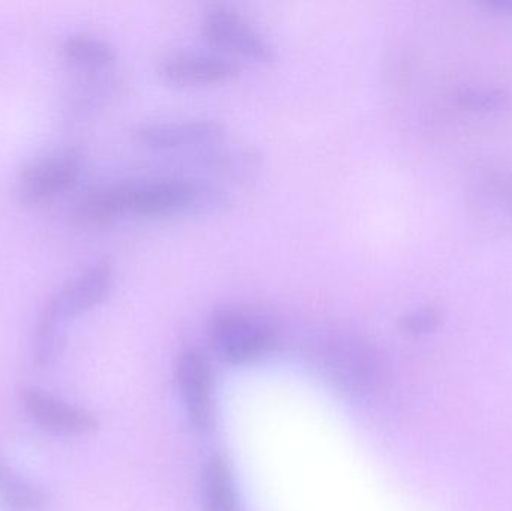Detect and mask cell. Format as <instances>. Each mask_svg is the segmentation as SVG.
<instances>
[{
	"label": "cell",
	"instance_id": "8",
	"mask_svg": "<svg viewBox=\"0 0 512 511\" xmlns=\"http://www.w3.org/2000/svg\"><path fill=\"white\" fill-rule=\"evenodd\" d=\"M177 380L192 426L200 432L210 431L216 414L209 363L198 351H185L177 363Z\"/></svg>",
	"mask_w": 512,
	"mask_h": 511
},
{
	"label": "cell",
	"instance_id": "14",
	"mask_svg": "<svg viewBox=\"0 0 512 511\" xmlns=\"http://www.w3.org/2000/svg\"><path fill=\"white\" fill-rule=\"evenodd\" d=\"M457 102L474 111H496L507 107L510 95L499 87H465L457 93Z\"/></svg>",
	"mask_w": 512,
	"mask_h": 511
},
{
	"label": "cell",
	"instance_id": "7",
	"mask_svg": "<svg viewBox=\"0 0 512 511\" xmlns=\"http://www.w3.org/2000/svg\"><path fill=\"white\" fill-rule=\"evenodd\" d=\"M158 74L171 86L207 87L236 80L242 65L221 54L176 53L161 60Z\"/></svg>",
	"mask_w": 512,
	"mask_h": 511
},
{
	"label": "cell",
	"instance_id": "6",
	"mask_svg": "<svg viewBox=\"0 0 512 511\" xmlns=\"http://www.w3.org/2000/svg\"><path fill=\"white\" fill-rule=\"evenodd\" d=\"M83 170V153L78 149L63 150L39 159L21 171L17 189L27 203H42L71 189Z\"/></svg>",
	"mask_w": 512,
	"mask_h": 511
},
{
	"label": "cell",
	"instance_id": "13",
	"mask_svg": "<svg viewBox=\"0 0 512 511\" xmlns=\"http://www.w3.org/2000/svg\"><path fill=\"white\" fill-rule=\"evenodd\" d=\"M44 495L17 476L0 486V507L3 511H42Z\"/></svg>",
	"mask_w": 512,
	"mask_h": 511
},
{
	"label": "cell",
	"instance_id": "3",
	"mask_svg": "<svg viewBox=\"0 0 512 511\" xmlns=\"http://www.w3.org/2000/svg\"><path fill=\"white\" fill-rule=\"evenodd\" d=\"M209 338L215 353L233 365L259 359L277 344L276 333L265 321L236 309H224L213 315Z\"/></svg>",
	"mask_w": 512,
	"mask_h": 511
},
{
	"label": "cell",
	"instance_id": "4",
	"mask_svg": "<svg viewBox=\"0 0 512 511\" xmlns=\"http://www.w3.org/2000/svg\"><path fill=\"white\" fill-rule=\"evenodd\" d=\"M201 33L207 44L224 53L254 63L276 59L273 45L248 20L227 6H210L201 18Z\"/></svg>",
	"mask_w": 512,
	"mask_h": 511
},
{
	"label": "cell",
	"instance_id": "16",
	"mask_svg": "<svg viewBox=\"0 0 512 511\" xmlns=\"http://www.w3.org/2000/svg\"><path fill=\"white\" fill-rule=\"evenodd\" d=\"M484 6L493 9V11L512 15V0H489V2L484 3Z\"/></svg>",
	"mask_w": 512,
	"mask_h": 511
},
{
	"label": "cell",
	"instance_id": "1",
	"mask_svg": "<svg viewBox=\"0 0 512 511\" xmlns=\"http://www.w3.org/2000/svg\"><path fill=\"white\" fill-rule=\"evenodd\" d=\"M319 374L345 396L372 398L390 386L391 366L375 345L354 336L330 338L319 344L315 354Z\"/></svg>",
	"mask_w": 512,
	"mask_h": 511
},
{
	"label": "cell",
	"instance_id": "11",
	"mask_svg": "<svg viewBox=\"0 0 512 511\" xmlns=\"http://www.w3.org/2000/svg\"><path fill=\"white\" fill-rule=\"evenodd\" d=\"M204 503L207 511H243L227 459L213 455L203 474Z\"/></svg>",
	"mask_w": 512,
	"mask_h": 511
},
{
	"label": "cell",
	"instance_id": "10",
	"mask_svg": "<svg viewBox=\"0 0 512 511\" xmlns=\"http://www.w3.org/2000/svg\"><path fill=\"white\" fill-rule=\"evenodd\" d=\"M21 402L27 416L33 422L54 434L78 437V435L90 434L98 428L95 417L90 416L86 411L71 407L39 390H26L21 395Z\"/></svg>",
	"mask_w": 512,
	"mask_h": 511
},
{
	"label": "cell",
	"instance_id": "12",
	"mask_svg": "<svg viewBox=\"0 0 512 511\" xmlns=\"http://www.w3.org/2000/svg\"><path fill=\"white\" fill-rule=\"evenodd\" d=\"M63 54L74 65L95 71L110 68L116 63L113 47L95 36H69L63 44Z\"/></svg>",
	"mask_w": 512,
	"mask_h": 511
},
{
	"label": "cell",
	"instance_id": "15",
	"mask_svg": "<svg viewBox=\"0 0 512 511\" xmlns=\"http://www.w3.org/2000/svg\"><path fill=\"white\" fill-rule=\"evenodd\" d=\"M439 323H441L439 312L432 308H424L405 315L400 320V327L409 335H426L433 332Z\"/></svg>",
	"mask_w": 512,
	"mask_h": 511
},
{
	"label": "cell",
	"instance_id": "9",
	"mask_svg": "<svg viewBox=\"0 0 512 511\" xmlns=\"http://www.w3.org/2000/svg\"><path fill=\"white\" fill-rule=\"evenodd\" d=\"M225 135V125L213 119L141 123L132 129L135 143L152 150H179L213 143Z\"/></svg>",
	"mask_w": 512,
	"mask_h": 511
},
{
	"label": "cell",
	"instance_id": "2",
	"mask_svg": "<svg viewBox=\"0 0 512 511\" xmlns=\"http://www.w3.org/2000/svg\"><path fill=\"white\" fill-rule=\"evenodd\" d=\"M120 218H165L198 212L221 204V192L212 186L179 177L140 180L116 185Z\"/></svg>",
	"mask_w": 512,
	"mask_h": 511
},
{
	"label": "cell",
	"instance_id": "5",
	"mask_svg": "<svg viewBox=\"0 0 512 511\" xmlns=\"http://www.w3.org/2000/svg\"><path fill=\"white\" fill-rule=\"evenodd\" d=\"M114 287V267L108 261H99L81 273L56 294L42 321L41 333L47 347H53L54 330L66 318L86 314L101 305Z\"/></svg>",
	"mask_w": 512,
	"mask_h": 511
}]
</instances>
